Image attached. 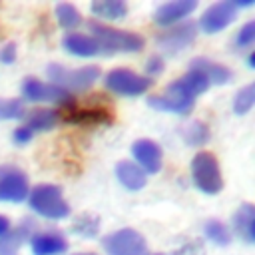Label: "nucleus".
Returning a JSON list of instances; mask_svg holds the SVG:
<instances>
[{
  "instance_id": "f257e3e1",
  "label": "nucleus",
  "mask_w": 255,
  "mask_h": 255,
  "mask_svg": "<svg viewBox=\"0 0 255 255\" xmlns=\"http://www.w3.org/2000/svg\"><path fill=\"white\" fill-rule=\"evenodd\" d=\"M88 30L92 32V38L98 42L100 52H139L143 48V38L135 32L110 28L94 20L88 22Z\"/></svg>"
},
{
  "instance_id": "f03ea898",
  "label": "nucleus",
  "mask_w": 255,
  "mask_h": 255,
  "mask_svg": "<svg viewBox=\"0 0 255 255\" xmlns=\"http://www.w3.org/2000/svg\"><path fill=\"white\" fill-rule=\"evenodd\" d=\"M28 201H30V207L46 219H64L70 213V207L62 195V189L52 183H40L32 187V191L28 193Z\"/></svg>"
},
{
  "instance_id": "7ed1b4c3",
  "label": "nucleus",
  "mask_w": 255,
  "mask_h": 255,
  "mask_svg": "<svg viewBox=\"0 0 255 255\" xmlns=\"http://www.w3.org/2000/svg\"><path fill=\"white\" fill-rule=\"evenodd\" d=\"M46 74L54 86H58L70 94V92L90 90L96 84V80L100 78V68L98 66H84L78 70H68V68H62L60 64H50Z\"/></svg>"
},
{
  "instance_id": "20e7f679",
  "label": "nucleus",
  "mask_w": 255,
  "mask_h": 255,
  "mask_svg": "<svg viewBox=\"0 0 255 255\" xmlns=\"http://www.w3.org/2000/svg\"><path fill=\"white\" fill-rule=\"evenodd\" d=\"M191 177L193 183L209 195H215L221 191L223 187V179L219 173V165L213 153L209 151H199L195 153V157L191 159Z\"/></svg>"
},
{
  "instance_id": "39448f33",
  "label": "nucleus",
  "mask_w": 255,
  "mask_h": 255,
  "mask_svg": "<svg viewBox=\"0 0 255 255\" xmlns=\"http://www.w3.org/2000/svg\"><path fill=\"white\" fill-rule=\"evenodd\" d=\"M147 104L153 108V110H159V112H173V114H187L191 112L193 104H195V96L185 88V84L181 80L169 84L165 88L163 94L159 96H151L147 100Z\"/></svg>"
},
{
  "instance_id": "423d86ee",
  "label": "nucleus",
  "mask_w": 255,
  "mask_h": 255,
  "mask_svg": "<svg viewBox=\"0 0 255 255\" xmlns=\"http://www.w3.org/2000/svg\"><path fill=\"white\" fill-rule=\"evenodd\" d=\"M106 88L118 96H141L143 92H147L151 88V80L149 78H143L131 70H126V68H116L112 72L106 74Z\"/></svg>"
},
{
  "instance_id": "0eeeda50",
  "label": "nucleus",
  "mask_w": 255,
  "mask_h": 255,
  "mask_svg": "<svg viewBox=\"0 0 255 255\" xmlns=\"http://www.w3.org/2000/svg\"><path fill=\"white\" fill-rule=\"evenodd\" d=\"M108 255H149L143 235L135 229H118L104 239Z\"/></svg>"
},
{
  "instance_id": "6e6552de",
  "label": "nucleus",
  "mask_w": 255,
  "mask_h": 255,
  "mask_svg": "<svg viewBox=\"0 0 255 255\" xmlns=\"http://www.w3.org/2000/svg\"><path fill=\"white\" fill-rule=\"evenodd\" d=\"M30 193L28 177L14 165H0V201H24Z\"/></svg>"
},
{
  "instance_id": "1a4fd4ad",
  "label": "nucleus",
  "mask_w": 255,
  "mask_h": 255,
  "mask_svg": "<svg viewBox=\"0 0 255 255\" xmlns=\"http://www.w3.org/2000/svg\"><path fill=\"white\" fill-rule=\"evenodd\" d=\"M22 96L30 102H50L58 106H72L74 98L54 84H44L36 78H26L22 84Z\"/></svg>"
},
{
  "instance_id": "9d476101",
  "label": "nucleus",
  "mask_w": 255,
  "mask_h": 255,
  "mask_svg": "<svg viewBox=\"0 0 255 255\" xmlns=\"http://www.w3.org/2000/svg\"><path fill=\"white\" fill-rule=\"evenodd\" d=\"M197 36V26L193 22H183V24H177L165 32H161L157 38H155V44L159 46V50L167 56H173L181 50H185Z\"/></svg>"
},
{
  "instance_id": "9b49d317",
  "label": "nucleus",
  "mask_w": 255,
  "mask_h": 255,
  "mask_svg": "<svg viewBox=\"0 0 255 255\" xmlns=\"http://www.w3.org/2000/svg\"><path fill=\"white\" fill-rule=\"evenodd\" d=\"M235 14H237V8L233 2H215L203 12V16L199 18V26L203 32L215 34L227 28L235 20Z\"/></svg>"
},
{
  "instance_id": "f8f14e48",
  "label": "nucleus",
  "mask_w": 255,
  "mask_h": 255,
  "mask_svg": "<svg viewBox=\"0 0 255 255\" xmlns=\"http://www.w3.org/2000/svg\"><path fill=\"white\" fill-rule=\"evenodd\" d=\"M137 165L147 173H157L161 167V149L153 139H137L131 147Z\"/></svg>"
},
{
  "instance_id": "ddd939ff",
  "label": "nucleus",
  "mask_w": 255,
  "mask_h": 255,
  "mask_svg": "<svg viewBox=\"0 0 255 255\" xmlns=\"http://www.w3.org/2000/svg\"><path fill=\"white\" fill-rule=\"evenodd\" d=\"M195 8H197V2L195 0H173V2L161 4L155 10L153 20L159 26H171V24L183 20L185 16H189Z\"/></svg>"
},
{
  "instance_id": "4468645a",
  "label": "nucleus",
  "mask_w": 255,
  "mask_h": 255,
  "mask_svg": "<svg viewBox=\"0 0 255 255\" xmlns=\"http://www.w3.org/2000/svg\"><path fill=\"white\" fill-rule=\"evenodd\" d=\"M32 243V253L34 255H60L68 249V241L54 231H42L34 233L30 237Z\"/></svg>"
},
{
  "instance_id": "2eb2a0df",
  "label": "nucleus",
  "mask_w": 255,
  "mask_h": 255,
  "mask_svg": "<svg viewBox=\"0 0 255 255\" xmlns=\"http://www.w3.org/2000/svg\"><path fill=\"white\" fill-rule=\"evenodd\" d=\"M32 229H34L32 221H24L16 229H12L4 237H0V255H18L22 243L32 237Z\"/></svg>"
},
{
  "instance_id": "dca6fc26",
  "label": "nucleus",
  "mask_w": 255,
  "mask_h": 255,
  "mask_svg": "<svg viewBox=\"0 0 255 255\" xmlns=\"http://www.w3.org/2000/svg\"><path fill=\"white\" fill-rule=\"evenodd\" d=\"M116 175L120 183L129 191H137L145 185V171L133 161H120L116 165Z\"/></svg>"
},
{
  "instance_id": "f3484780",
  "label": "nucleus",
  "mask_w": 255,
  "mask_h": 255,
  "mask_svg": "<svg viewBox=\"0 0 255 255\" xmlns=\"http://www.w3.org/2000/svg\"><path fill=\"white\" fill-rule=\"evenodd\" d=\"M233 227H235V233L245 239L247 243H253L255 241V211H253V205L251 203H243L235 215H233Z\"/></svg>"
},
{
  "instance_id": "a211bd4d",
  "label": "nucleus",
  "mask_w": 255,
  "mask_h": 255,
  "mask_svg": "<svg viewBox=\"0 0 255 255\" xmlns=\"http://www.w3.org/2000/svg\"><path fill=\"white\" fill-rule=\"evenodd\" d=\"M64 48L74 54V56H82V58H90V56H96L100 54V46L98 42L92 38V36H86V34H68L64 38Z\"/></svg>"
},
{
  "instance_id": "6ab92c4d",
  "label": "nucleus",
  "mask_w": 255,
  "mask_h": 255,
  "mask_svg": "<svg viewBox=\"0 0 255 255\" xmlns=\"http://www.w3.org/2000/svg\"><path fill=\"white\" fill-rule=\"evenodd\" d=\"M189 70H199L201 74H205V78L209 80V84H225L231 80V70L223 64H215V62H209L205 58H195L191 62V68Z\"/></svg>"
},
{
  "instance_id": "aec40b11",
  "label": "nucleus",
  "mask_w": 255,
  "mask_h": 255,
  "mask_svg": "<svg viewBox=\"0 0 255 255\" xmlns=\"http://www.w3.org/2000/svg\"><path fill=\"white\" fill-rule=\"evenodd\" d=\"M92 14H96L98 18H104V20H120L128 14V6L120 0H100V2H94L90 6Z\"/></svg>"
},
{
  "instance_id": "412c9836",
  "label": "nucleus",
  "mask_w": 255,
  "mask_h": 255,
  "mask_svg": "<svg viewBox=\"0 0 255 255\" xmlns=\"http://www.w3.org/2000/svg\"><path fill=\"white\" fill-rule=\"evenodd\" d=\"M56 122H58V112L56 110H34L28 116L24 128H28L32 133H36V131H46V129L54 128Z\"/></svg>"
},
{
  "instance_id": "4be33fe9",
  "label": "nucleus",
  "mask_w": 255,
  "mask_h": 255,
  "mask_svg": "<svg viewBox=\"0 0 255 255\" xmlns=\"http://www.w3.org/2000/svg\"><path fill=\"white\" fill-rule=\"evenodd\" d=\"M66 120L72 124H108L112 118L104 110H70Z\"/></svg>"
},
{
  "instance_id": "5701e85b",
  "label": "nucleus",
  "mask_w": 255,
  "mask_h": 255,
  "mask_svg": "<svg viewBox=\"0 0 255 255\" xmlns=\"http://www.w3.org/2000/svg\"><path fill=\"white\" fill-rule=\"evenodd\" d=\"M56 18L64 30H74L82 24V16L76 10V6H72V4H58L56 6Z\"/></svg>"
},
{
  "instance_id": "b1692460",
  "label": "nucleus",
  "mask_w": 255,
  "mask_h": 255,
  "mask_svg": "<svg viewBox=\"0 0 255 255\" xmlns=\"http://www.w3.org/2000/svg\"><path fill=\"white\" fill-rule=\"evenodd\" d=\"M183 84H185V88L197 98L199 94H203L207 88H209V80L205 78V74H201L199 70H189L183 78H179Z\"/></svg>"
},
{
  "instance_id": "393cba45",
  "label": "nucleus",
  "mask_w": 255,
  "mask_h": 255,
  "mask_svg": "<svg viewBox=\"0 0 255 255\" xmlns=\"http://www.w3.org/2000/svg\"><path fill=\"white\" fill-rule=\"evenodd\" d=\"M203 231H205V237H207V239H211V241H213V243H217V245H227V243L231 241L229 229H227L221 221H215V219L207 221V223H205V227H203Z\"/></svg>"
},
{
  "instance_id": "a878e982",
  "label": "nucleus",
  "mask_w": 255,
  "mask_h": 255,
  "mask_svg": "<svg viewBox=\"0 0 255 255\" xmlns=\"http://www.w3.org/2000/svg\"><path fill=\"white\" fill-rule=\"evenodd\" d=\"M253 102H255V86L249 84V86L241 88V90L237 92L235 100H233V110H235V114H247V112L251 110Z\"/></svg>"
},
{
  "instance_id": "bb28decb",
  "label": "nucleus",
  "mask_w": 255,
  "mask_h": 255,
  "mask_svg": "<svg viewBox=\"0 0 255 255\" xmlns=\"http://www.w3.org/2000/svg\"><path fill=\"white\" fill-rule=\"evenodd\" d=\"M183 137H185V141L191 143V145H201V143L207 141L209 129H207V126H205L203 122H193V124H189V126L185 128Z\"/></svg>"
},
{
  "instance_id": "cd10ccee",
  "label": "nucleus",
  "mask_w": 255,
  "mask_h": 255,
  "mask_svg": "<svg viewBox=\"0 0 255 255\" xmlns=\"http://www.w3.org/2000/svg\"><path fill=\"white\" fill-rule=\"evenodd\" d=\"M24 116V106L18 100H0V122L2 120H16Z\"/></svg>"
},
{
  "instance_id": "c85d7f7f",
  "label": "nucleus",
  "mask_w": 255,
  "mask_h": 255,
  "mask_svg": "<svg viewBox=\"0 0 255 255\" xmlns=\"http://www.w3.org/2000/svg\"><path fill=\"white\" fill-rule=\"evenodd\" d=\"M74 233H80V235H96L98 233V219L90 217V215H84V217H78L76 223H74Z\"/></svg>"
},
{
  "instance_id": "c756f323",
  "label": "nucleus",
  "mask_w": 255,
  "mask_h": 255,
  "mask_svg": "<svg viewBox=\"0 0 255 255\" xmlns=\"http://www.w3.org/2000/svg\"><path fill=\"white\" fill-rule=\"evenodd\" d=\"M253 40H255V22L251 20L239 30V34L235 38V44H237V48H247V46L253 44Z\"/></svg>"
},
{
  "instance_id": "7c9ffc66",
  "label": "nucleus",
  "mask_w": 255,
  "mask_h": 255,
  "mask_svg": "<svg viewBox=\"0 0 255 255\" xmlns=\"http://www.w3.org/2000/svg\"><path fill=\"white\" fill-rule=\"evenodd\" d=\"M145 72L149 76H159L163 72V60L159 56H151L147 58V64H145Z\"/></svg>"
},
{
  "instance_id": "2f4dec72",
  "label": "nucleus",
  "mask_w": 255,
  "mask_h": 255,
  "mask_svg": "<svg viewBox=\"0 0 255 255\" xmlns=\"http://www.w3.org/2000/svg\"><path fill=\"white\" fill-rule=\"evenodd\" d=\"M16 60V44H6L2 50H0V62L2 64H12Z\"/></svg>"
},
{
  "instance_id": "473e14b6",
  "label": "nucleus",
  "mask_w": 255,
  "mask_h": 255,
  "mask_svg": "<svg viewBox=\"0 0 255 255\" xmlns=\"http://www.w3.org/2000/svg\"><path fill=\"white\" fill-rule=\"evenodd\" d=\"M32 131L28 129V128H24V126H20V128H16V131L12 133V137H14V141L16 143H28L30 139H32Z\"/></svg>"
},
{
  "instance_id": "72a5a7b5",
  "label": "nucleus",
  "mask_w": 255,
  "mask_h": 255,
  "mask_svg": "<svg viewBox=\"0 0 255 255\" xmlns=\"http://www.w3.org/2000/svg\"><path fill=\"white\" fill-rule=\"evenodd\" d=\"M10 231V219L6 215H0V237H4Z\"/></svg>"
},
{
  "instance_id": "f704fd0d",
  "label": "nucleus",
  "mask_w": 255,
  "mask_h": 255,
  "mask_svg": "<svg viewBox=\"0 0 255 255\" xmlns=\"http://www.w3.org/2000/svg\"><path fill=\"white\" fill-rule=\"evenodd\" d=\"M253 62H255V56H253V54H249V58H247V66H249V68H253Z\"/></svg>"
},
{
  "instance_id": "c9c22d12",
  "label": "nucleus",
  "mask_w": 255,
  "mask_h": 255,
  "mask_svg": "<svg viewBox=\"0 0 255 255\" xmlns=\"http://www.w3.org/2000/svg\"><path fill=\"white\" fill-rule=\"evenodd\" d=\"M76 255H96V253H76Z\"/></svg>"
}]
</instances>
